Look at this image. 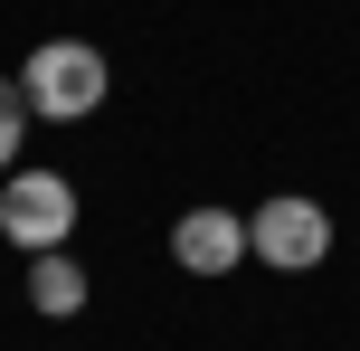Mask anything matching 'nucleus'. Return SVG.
Returning a JSON list of instances; mask_svg holds the SVG:
<instances>
[{"mask_svg":"<svg viewBox=\"0 0 360 351\" xmlns=\"http://www.w3.org/2000/svg\"><path fill=\"white\" fill-rule=\"evenodd\" d=\"M19 95H29L38 124H86V114H105L114 67H105V48H86V38H38V48L19 57Z\"/></svg>","mask_w":360,"mask_h":351,"instance_id":"obj_1","label":"nucleus"},{"mask_svg":"<svg viewBox=\"0 0 360 351\" xmlns=\"http://www.w3.org/2000/svg\"><path fill=\"white\" fill-rule=\"evenodd\" d=\"M0 238L19 247V257H48V247L76 238V181L48 162H19L0 171Z\"/></svg>","mask_w":360,"mask_h":351,"instance_id":"obj_2","label":"nucleus"},{"mask_svg":"<svg viewBox=\"0 0 360 351\" xmlns=\"http://www.w3.org/2000/svg\"><path fill=\"white\" fill-rule=\"evenodd\" d=\"M247 257L275 266V276H313L332 257V209L304 200V190H275L266 209H247Z\"/></svg>","mask_w":360,"mask_h":351,"instance_id":"obj_3","label":"nucleus"},{"mask_svg":"<svg viewBox=\"0 0 360 351\" xmlns=\"http://www.w3.org/2000/svg\"><path fill=\"white\" fill-rule=\"evenodd\" d=\"M171 257H180V276H228V266H247V219L237 209H180Z\"/></svg>","mask_w":360,"mask_h":351,"instance_id":"obj_4","label":"nucleus"},{"mask_svg":"<svg viewBox=\"0 0 360 351\" xmlns=\"http://www.w3.org/2000/svg\"><path fill=\"white\" fill-rule=\"evenodd\" d=\"M29 304L48 323H76L86 314V266L67 257V247H48V257H29Z\"/></svg>","mask_w":360,"mask_h":351,"instance_id":"obj_5","label":"nucleus"},{"mask_svg":"<svg viewBox=\"0 0 360 351\" xmlns=\"http://www.w3.org/2000/svg\"><path fill=\"white\" fill-rule=\"evenodd\" d=\"M29 95H19V76H0V171H19V152H29Z\"/></svg>","mask_w":360,"mask_h":351,"instance_id":"obj_6","label":"nucleus"}]
</instances>
